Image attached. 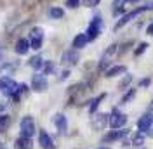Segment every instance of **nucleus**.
Returning a JSON list of instances; mask_svg holds the SVG:
<instances>
[{"instance_id": "f257e3e1", "label": "nucleus", "mask_w": 153, "mask_h": 149, "mask_svg": "<svg viewBox=\"0 0 153 149\" xmlns=\"http://www.w3.org/2000/svg\"><path fill=\"white\" fill-rule=\"evenodd\" d=\"M101 28H103V19H101V14H96L92 21H91V24H89V28H87V38H89V42L91 40H94L97 38V35L101 33Z\"/></svg>"}, {"instance_id": "f03ea898", "label": "nucleus", "mask_w": 153, "mask_h": 149, "mask_svg": "<svg viewBox=\"0 0 153 149\" xmlns=\"http://www.w3.org/2000/svg\"><path fill=\"white\" fill-rule=\"evenodd\" d=\"M110 127L111 128H122L125 123H127V114H124L122 111H118V109H113L111 114H110Z\"/></svg>"}, {"instance_id": "7ed1b4c3", "label": "nucleus", "mask_w": 153, "mask_h": 149, "mask_svg": "<svg viewBox=\"0 0 153 149\" xmlns=\"http://www.w3.org/2000/svg\"><path fill=\"white\" fill-rule=\"evenodd\" d=\"M47 87H49V82H47V78H45V74H42V73L33 74V78H31V89L35 92H45Z\"/></svg>"}, {"instance_id": "20e7f679", "label": "nucleus", "mask_w": 153, "mask_h": 149, "mask_svg": "<svg viewBox=\"0 0 153 149\" xmlns=\"http://www.w3.org/2000/svg\"><path fill=\"white\" fill-rule=\"evenodd\" d=\"M35 120L31 118V116H25L23 120H21V135H25V137H31L33 134H35Z\"/></svg>"}, {"instance_id": "39448f33", "label": "nucleus", "mask_w": 153, "mask_h": 149, "mask_svg": "<svg viewBox=\"0 0 153 149\" xmlns=\"http://www.w3.org/2000/svg\"><path fill=\"white\" fill-rule=\"evenodd\" d=\"M144 10H148V9H146V5H144V7H137V9H134V10H131V12L124 14V16H122V19L115 24V28L118 30V28H122V26H125L127 23H131L134 18H137V16H139L141 12H144Z\"/></svg>"}, {"instance_id": "423d86ee", "label": "nucleus", "mask_w": 153, "mask_h": 149, "mask_svg": "<svg viewBox=\"0 0 153 149\" xmlns=\"http://www.w3.org/2000/svg\"><path fill=\"white\" fill-rule=\"evenodd\" d=\"M44 42V30L42 28H33L31 30V40H30V49H35L38 50L42 47Z\"/></svg>"}, {"instance_id": "0eeeda50", "label": "nucleus", "mask_w": 153, "mask_h": 149, "mask_svg": "<svg viewBox=\"0 0 153 149\" xmlns=\"http://www.w3.org/2000/svg\"><path fill=\"white\" fill-rule=\"evenodd\" d=\"M78 59H80L78 50H76V49H70V50H66V52L63 54L61 63H63L65 66H75L76 63H78Z\"/></svg>"}, {"instance_id": "6e6552de", "label": "nucleus", "mask_w": 153, "mask_h": 149, "mask_svg": "<svg viewBox=\"0 0 153 149\" xmlns=\"http://www.w3.org/2000/svg\"><path fill=\"white\" fill-rule=\"evenodd\" d=\"M108 121H110V114H106V113H97L92 116V127H94L96 130H103L106 125H108Z\"/></svg>"}, {"instance_id": "1a4fd4ad", "label": "nucleus", "mask_w": 153, "mask_h": 149, "mask_svg": "<svg viewBox=\"0 0 153 149\" xmlns=\"http://www.w3.org/2000/svg\"><path fill=\"white\" fill-rule=\"evenodd\" d=\"M38 144H40V148L42 149H54V140L51 139V135H49L45 130H40L38 134Z\"/></svg>"}, {"instance_id": "9d476101", "label": "nucleus", "mask_w": 153, "mask_h": 149, "mask_svg": "<svg viewBox=\"0 0 153 149\" xmlns=\"http://www.w3.org/2000/svg\"><path fill=\"white\" fill-rule=\"evenodd\" d=\"M115 52H117V45H110L108 49H106V52L103 54V57H101V63H99V69H105L106 66L111 63Z\"/></svg>"}, {"instance_id": "9b49d317", "label": "nucleus", "mask_w": 153, "mask_h": 149, "mask_svg": "<svg viewBox=\"0 0 153 149\" xmlns=\"http://www.w3.org/2000/svg\"><path fill=\"white\" fill-rule=\"evenodd\" d=\"M152 125H153V116L148 113V114H144V116H141L139 120H137V128H139V132H148L152 130Z\"/></svg>"}, {"instance_id": "f8f14e48", "label": "nucleus", "mask_w": 153, "mask_h": 149, "mask_svg": "<svg viewBox=\"0 0 153 149\" xmlns=\"http://www.w3.org/2000/svg\"><path fill=\"white\" fill-rule=\"evenodd\" d=\"M54 125H56V128L59 134H65L68 128V121H66V116L65 114H61V113H57L54 114Z\"/></svg>"}, {"instance_id": "ddd939ff", "label": "nucleus", "mask_w": 153, "mask_h": 149, "mask_svg": "<svg viewBox=\"0 0 153 149\" xmlns=\"http://www.w3.org/2000/svg\"><path fill=\"white\" fill-rule=\"evenodd\" d=\"M28 50H30V40H26V38H19L18 42H16V54L23 56V54H26Z\"/></svg>"}, {"instance_id": "4468645a", "label": "nucleus", "mask_w": 153, "mask_h": 149, "mask_svg": "<svg viewBox=\"0 0 153 149\" xmlns=\"http://www.w3.org/2000/svg\"><path fill=\"white\" fill-rule=\"evenodd\" d=\"M14 148H16V149H31V148H33L31 137H25V135H21V137H19L18 140H16Z\"/></svg>"}, {"instance_id": "2eb2a0df", "label": "nucleus", "mask_w": 153, "mask_h": 149, "mask_svg": "<svg viewBox=\"0 0 153 149\" xmlns=\"http://www.w3.org/2000/svg\"><path fill=\"white\" fill-rule=\"evenodd\" d=\"M125 134H127V130H113V132L106 134L105 137H103V142H113V140H118V139H122Z\"/></svg>"}, {"instance_id": "dca6fc26", "label": "nucleus", "mask_w": 153, "mask_h": 149, "mask_svg": "<svg viewBox=\"0 0 153 149\" xmlns=\"http://www.w3.org/2000/svg\"><path fill=\"white\" fill-rule=\"evenodd\" d=\"M18 69V63H5V64L0 68V74L2 76H9V74H14V71Z\"/></svg>"}, {"instance_id": "f3484780", "label": "nucleus", "mask_w": 153, "mask_h": 149, "mask_svg": "<svg viewBox=\"0 0 153 149\" xmlns=\"http://www.w3.org/2000/svg\"><path fill=\"white\" fill-rule=\"evenodd\" d=\"M87 42H89V38H87L85 33H80V35H76L75 38H73V49H84V47L87 45Z\"/></svg>"}, {"instance_id": "a211bd4d", "label": "nucleus", "mask_w": 153, "mask_h": 149, "mask_svg": "<svg viewBox=\"0 0 153 149\" xmlns=\"http://www.w3.org/2000/svg\"><path fill=\"white\" fill-rule=\"evenodd\" d=\"M125 71H127V68H125V66H122V64L111 66L110 69H106V76H108V78H111V76H118V74L125 73Z\"/></svg>"}, {"instance_id": "6ab92c4d", "label": "nucleus", "mask_w": 153, "mask_h": 149, "mask_svg": "<svg viewBox=\"0 0 153 149\" xmlns=\"http://www.w3.org/2000/svg\"><path fill=\"white\" fill-rule=\"evenodd\" d=\"M26 92H28V85H26V83H19L18 89H16V92H14V95H12V101H19V99H21V95H23V94H26Z\"/></svg>"}, {"instance_id": "aec40b11", "label": "nucleus", "mask_w": 153, "mask_h": 149, "mask_svg": "<svg viewBox=\"0 0 153 149\" xmlns=\"http://www.w3.org/2000/svg\"><path fill=\"white\" fill-rule=\"evenodd\" d=\"M125 4H127V0H115L113 2V14H122L125 9Z\"/></svg>"}, {"instance_id": "412c9836", "label": "nucleus", "mask_w": 153, "mask_h": 149, "mask_svg": "<svg viewBox=\"0 0 153 149\" xmlns=\"http://www.w3.org/2000/svg\"><path fill=\"white\" fill-rule=\"evenodd\" d=\"M30 66L33 68V69H40L42 66H44V59L40 56H33L31 59H30Z\"/></svg>"}, {"instance_id": "4be33fe9", "label": "nucleus", "mask_w": 153, "mask_h": 149, "mask_svg": "<svg viewBox=\"0 0 153 149\" xmlns=\"http://www.w3.org/2000/svg\"><path fill=\"white\" fill-rule=\"evenodd\" d=\"M49 14H51L52 19H61L63 16H65V10L61 9V7H52V9L49 10Z\"/></svg>"}, {"instance_id": "5701e85b", "label": "nucleus", "mask_w": 153, "mask_h": 149, "mask_svg": "<svg viewBox=\"0 0 153 149\" xmlns=\"http://www.w3.org/2000/svg\"><path fill=\"white\" fill-rule=\"evenodd\" d=\"M10 123V118L7 114H0V132H5Z\"/></svg>"}, {"instance_id": "b1692460", "label": "nucleus", "mask_w": 153, "mask_h": 149, "mask_svg": "<svg viewBox=\"0 0 153 149\" xmlns=\"http://www.w3.org/2000/svg\"><path fill=\"white\" fill-rule=\"evenodd\" d=\"M144 142V134L143 132H137L136 135H134V139H132V144L134 146H141Z\"/></svg>"}, {"instance_id": "393cba45", "label": "nucleus", "mask_w": 153, "mask_h": 149, "mask_svg": "<svg viewBox=\"0 0 153 149\" xmlns=\"http://www.w3.org/2000/svg\"><path fill=\"white\" fill-rule=\"evenodd\" d=\"M103 99H105V94H101L99 97H96L94 101H92V104H91V113H94L96 109H97V106H99V103H101Z\"/></svg>"}, {"instance_id": "a878e982", "label": "nucleus", "mask_w": 153, "mask_h": 149, "mask_svg": "<svg viewBox=\"0 0 153 149\" xmlns=\"http://www.w3.org/2000/svg\"><path fill=\"white\" fill-rule=\"evenodd\" d=\"M134 95H136V90H134V89H131V90H129V92H127L124 97H122V104H127V103H129V101L134 97Z\"/></svg>"}, {"instance_id": "bb28decb", "label": "nucleus", "mask_w": 153, "mask_h": 149, "mask_svg": "<svg viewBox=\"0 0 153 149\" xmlns=\"http://www.w3.org/2000/svg\"><path fill=\"white\" fill-rule=\"evenodd\" d=\"M131 82H132V76H131V74H127L124 80L120 82V85H118V87H120L122 90H125V87H129V83H131Z\"/></svg>"}, {"instance_id": "cd10ccee", "label": "nucleus", "mask_w": 153, "mask_h": 149, "mask_svg": "<svg viewBox=\"0 0 153 149\" xmlns=\"http://www.w3.org/2000/svg\"><path fill=\"white\" fill-rule=\"evenodd\" d=\"M99 2H101V0H82V4H84L85 7H96Z\"/></svg>"}, {"instance_id": "c85d7f7f", "label": "nucleus", "mask_w": 153, "mask_h": 149, "mask_svg": "<svg viewBox=\"0 0 153 149\" xmlns=\"http://www.w3.org/2000/svg\"><path fill=\"white\" fill-rule=\"evenodd\" d=\"M45 64V71H44V74H51L52 71H54V64L51 63V61H47V63H44Z\"/></svg>"}, {"instance_id": "c756f323", "label": "nucleus", "mask_w": 153, "mask_h": 149, "mask_svg": "<svg viewBox=\"0 0 153 149\" xmlns=\"http://www.w3.org/2000/svg\"><path fill=\"white\" fill-rule=\"evenodd\" d=\"M146 47H148V44H146V42H143L141 45H139L137 49H136V52H134V56H139V54H143L144 50H146Z\"/></svg>"}, {"instance_id": "7c9ffc66", "label": "nucleus", "mask_w": 153, "mask_h": 149, "mask_svg": "<svg viewBox=\"0 0 153 149\" xmlns=\"http://www.w3.org/2000/svg\"><path fill=\"white\" fill-rule=\"evenodd\" d=\"M66 5L70 9H76L80 5V0H66Z\"/></svg>"}, {"instance_id": "2f4dec72", "label": "nucleus", "mask_w": 153, "mask_h": 149, "mask_svg": "<svg viewBox=\"0 0 153 149\" xmlns=\"http://www.w3.org/2000/svg\"><path fill=\"white\" fill-rule=\"evenodd\" d=\"M148 85H150V78H144L139 82V87H148Z\"/></svg>"}, {"instance_id": "473e14b6", "label": "nucleus", "mask_w": 153, "mask_h": 149, "mask_svg": "<svg viewBox=\"0 0 153 149\" xmlns=\"http://www.w3.org/2000/svg\"><path fill=\"white\" fill-rule=\"evenodd\" d=\"M148 35H153V23L148 26Z\"/></svg>"}, {"instance_id": "72a5a7b5", "label": "nucleus", "mask_w": 153, "mask_h": 149, "mask_svg": "<svg viewBox=\"0 0 153 149\" xmlns=\"http://www.w3.org/2000/svg\"><path fill=\"white\" fill-rule=\"evenodd\" d=\"M2 56H4V50H2V49H0V59H2Z\"/></svg>"}, {"instance_id": "f704fd0d", "label": "nucleus", "mask_w": 153, "mask_h": 149, "mask_svg": "<svg viewBox=\"0 0 153 149\" xmlns=\"http://www.w3.org/2000/svg\"><path fill=\"white\" fill-rule=\"evenodd\" d=\"M127 2H139V0H127Z\"/></svg>"}, {"instance_id": "c9c22d12", "label": "nucleus", "mask_w": 153, "mask_h": 149, "mask_svg": "<svg viewBox=\"0 0 153 149\" xmlns=\"http://www.w3.org/2000/svg\"><path fill=\"white\" fill-rule=\"evenodd\" d=\"M0 149H4V146H2V142H0Z\"/></svg>"}, {"instance_id": "e433bc0d", "label": "nucleus", "mask_w": 153, "mask_h": 149, "mask_svg": "<svg viewBox=\"0 0 153 149\" xmlns=\"http://www.w3.org/2000/svg\"><path fill=\"white\" fill-rule=\"evenodd\" d=\"M150 134H152V137H153V130H152V132H150Z\"/></svg>"}, {"instance_id": "4c0bfd02", "label": "nucleus", "mask_w": 153, "mask_h": 149, "mask_svg": "<svg viewBox=\"0 0 153 149\" xmlns=\"http://www.w3.org/2000/svg\"><path fill=\"white\" fill-rule=\"evenodd\" d=\"M101 149H108V148H101Z\"/></svg>"}, {"instance_id": "58836bf2", "label": "nucleus", "mask_w": 153, "mask_h": 149, "mask_svg": "<svg viewBox=\"0 0 153 149\" xmlns=\"http://www.w3.org/2000/svg\"><path fill=\"white\" fill-rule=\"evenodd\" d=\"M0 90H2V89H0Z\"/></svg>"}]
</instances>
